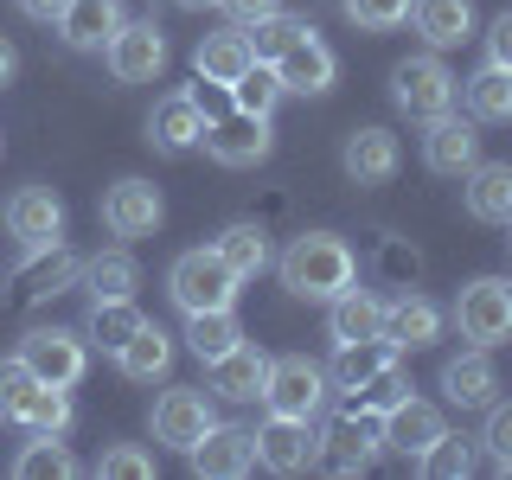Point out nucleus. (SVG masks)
I'll return each mask as SVG.
<instances>
[{
  "label": "nucleus",
  "instance_id": "30",
  "mask_svg": "<svg viewBox=\"0 0 512 480\" xmlns=\"http://www.w3.org/2000/svg\"><path fill=\"white\" fill-rule=\"evenodd\" d=\"M32 263H26V276H20V295L26 301H45V295H64L77 276H84V263H77L64 244H45V250H26Z\"/></svg>",
  "mask_w": 512,
  "mask_h": 480
},
{
  "label": "nucleus",
  "instance_id": "22",
  "mask_svg": "<svg viewBox=\"0 0 512 480\" xmlns=\"http://www.w3.org/2000/svg\"><path fill=\"white\" fill-rule=\"evenodd\" d=\"M442 410L436 404H423V397H404V404H391L384 410V448H391V455H404V461H416L423 455L429 442L442 436Z\"/></svg>",
  "mask_w": 512,
  "mask_h": 480
},
{
  "label": "nucleus",
  "instance_id": "50",
  "mask_svg": "<svg viewBox=\"0 0 512 480\" xmlns=\"http://www.w3.org/2000/svg\"><path fill=\"white\" fill-rule=\"evenodd\" d=\"M13 71H20V52H13V39H0V90L13 84Z\"/></svg>",
  "mask_w": 512,
  "mask_h": 480
},
{
  "label": "nucleus",
  "instance_id": "13",
  "mask_svg": "<svg viewBox=\"0 0 512 480\" xmlns=\"http://www.w3.org/2000/svg\"><path fill=\"white\" fill-rule=\"evenodd\" d=\"M423 160H429V173H448V180H461V173L480 160L474 116H455V109L429 116V128H423Z\"/></svg>",
  "mask_w": 512,
  "mask_h": 480
},
{
  "label": "nucleus",
  "instance_id": "23",
  "mask_svg": "<svg viewBox=\"0 0 512 480\" xmlns=\"http://www.w3.org/2000/svg\"><path fill=\"white\" fill-rule=\"evenodd\" d=\"M122 26V0H64L58 13V32L71 52H103Z\"/></svg>",
  "mask_w": 512,
  "mask_h": 480
},
{
  "label": "nucleus",
  "instance_id": "38",
  "mask_svg": "<svg viewBox=\"0 0 512 480\" xmlns=\"http://www.w3.org/2000/svg\"><path fill=\"white\" fill-rule=\"evenodd\" d=\"M276 103H282V77H276V64L256 58L231 84V109H244V116H276Z\"/></svg>",
  "mask_w": 512,
  "mask_h": 480
},
{
  "label": "nucleus",
  "instance_id": "5",
  "mask_svg": "<svg viewBox=\"0 0 512 480\" xmlns=\"http://www.w3.org/2000/svg\"><path fill=\"white\" fill-rule=\"evenodd\" d=\"M455 96H461V84H455V71L442 64V52L404 58V64L391 71V103L404 109V116H416V122H429V116H442V109H455Z\"/></svg>",
  "mask_w": 512,
  "mask_h": 480
},
{
  "label": "nucleus",
  "instance_id": "7",
  "mask_svg": "<svg viewBox=\"0 0 512 480\" xmlns=\"http://www.w3.org/2000/svg\"><path fill=\"white\" fill-rule=\"evenodd\" d=\"M103 58H109V77H116V84H154V77L167 71V32L154 20H122L116 39L103 45Z\"/></svg>",
  "mask_w": 512,
  "mask_h": 480
},
{
  "label": "nucleus",
  "instance_id": "2",
  "mask_svg": "<svg viewBox=\"0 0 512 480\" xmlns=\"http://www.w3.org/2000/svg\"><path fill=\"white\" fill-rule=\"evenodd\" d=\"M237 288H244V276H237L218 250H186V256H173V269H167V295H173L180 314L237 308Z\"/></svg>",
  "mask_w": 512,
  "mask_h": 480
},
{
  "label": "nucleus",
  "instance_id": "21",
  "mask_svg": "<svg viewBox=\"0 0 512 480\" xmlns=\"http://www.w3.org/2000/svg\"><path fill=\"white\" fill-rule=\"evenodd\" d=\"M461 199L480 224H512V160H474L461 173Z\"/></svg>",
  "mask_w": 512,
  "mask_h": 480
},
{
  "label": "nucleus",
  "instance_id": "3",
  "mask_svg": "<svg viewBox=\"0 0 512 480\" xmlns=\"http://www.w3.org/2000/svg\"><path fill=\"white\" fill-rule=\"evenodd\" d=\"M327 397H333V378H327V365L308 359V352H282V359H269L263 404L276 416H301V423H314V416L327 410Z\"/></svg>",
  "mask_w": 512,
  "mask_h": 480
},
{
  "label": "nucleus",
  "instance_id": "35",
  "mask_svg": "<svg viewBox=\"0 0 512 480\" xmlns=\"http://www.w3.org/2000/svg\"><path fill=\"white\" fill-rule=\"evenodd\" d=\"M141 320H148V314L135 308V295H128V301H90V346L122 352L141 333Z\"/></svg>",
  "mask_w": 512,
  "mask_h": 480
},
{
  "label": "nucleus",
  "instance_id": "1",
  "mask_svg": "<svg viewBox=\"0 0 512 480\" xmlns=\"http://www.w3.org/2000/svg\"><path fill=\"white\" fill-rule=\"evenodd\" d=\"M282 288L295 301H333V295H346L352 282H359V256H352L346 237H333V231H301L295 244L282 250Z\"/></svg>",
  "mask_w": 512,
  "mask_h": 480
},
{
  "label": "nucleus",
  "instance_id": "25",
  "mask_svg": "<svg viewBox=\"0 0 512 480\" xmlns=\"http://www.w3.org/2000/svg\"><path fill=\"white\" fill-rule=\"evenodd\" d=\"M397 365V346L384 340V333H372V340H346L340 352H333V365H327V378H333V391H365L378 372H391Z\"/></svg>",
  "mask_w": 512,
  "mask_h": 480
},
{
  "label": "nucleus",
  "instance_id": "29",
  "mask_svg": "<svg viewBox=\"0 0 512 480\" xmlns=\"http://www.w3.org/2000/svg\"><path fill=\"white\" fill-rule=\"evenodd\" d=\"M116 365H122V378H135V384H160L173 372V333H160L154 320H141V333L116 352Z\"/></svg>",
  "mask_w": 512,
  "mask_h": 480
},
{
  "label": "nucleus",
  "instance_id": "15",
  "mask_svg": "<svg viewBox=\"0 0 512 480\" xmlns=\"http://www.w3.org/2000/svg\"><path fill=\"white\" fill-rule=\"evenodd\" d=\"M340 167H346V180L352 186H384L397 167H404V148H397V135L391 128H352L346 135V148H340Z\"/></svg>",
  "mask_w": 512,
  "mask_h": 480
},
{
  "label": "nucleus",
  "instance_id": "39",
  "mask_svg": "<svg viewBox=\"0 0 512 480\" xmlns=\"http://www.w3.org/2000/svg\"><path fill=\"white\" fill-rule=\"evenodd\" d=\"M416 468H423L429 480H468V474H474V442H468V436H448V429H442V436L429 442L423 455H416Z\"/></svg>",
  "mask_w": 512,
  "mask_h": 480
},
{
  "label": "nucleus",
  "instance_id": "11",
  "mask_svg": "<svg viewBox=\"0 0 512 480\" xmlns=\"http://www.w3.org/2000/svg\"><path fill=\"white\" fill-rule=\"evenodd\" d=\"M186 461H192V474H205V480H237V474L256 468V429L212 423L199 442L186 448Z\"/></svg>",
  "mask_w": 512,
  "mask_h": 480
},
{
  "label": "nucleus",
  "instance_id": "36",
  "mask_svg": "<svg viewBox=\"0 0 512 480\" xmlns=\"http://www.w3.org/2000/svg\"><path fill=\"white\" fill-rule=\"evenodd\" d=\"M13 474H20V480H71L77 474V455L58 436H32L20 448V461H13Z\"/></svg>",
  "mask_w": 512,
  "mask_h": 480
},
{
  "label": "nucleus",
  "instance_id": "46",
  "mask_svg": "<svg viewBox=\"0 0 512 480\" xmlns=\"http://www.w3.org/2000/svg\"><path fill=\"white\" fill-rule=\"evenodd\" d=\"M487 64H506L512 71V7L493 13V26H487Z\"/></svg>",
  "mask_w": 512,
  "mask_h": 480
},
{
  "label": "nucleus",
  "instance_id": "40",
  "mask_svg": "<svg viewBox=\"0 0 512 480\" xmlns=\"http://www.w3.org/2000/svg\"><path fill=\"white\" fill-rule=\"evenodd\" d=\"M244 32H250V52L263 58V64H276V58L288 52V45H295V39H308L314 26H308V20H295V13H282V7H276V13H269V20H256V26H244Z\"/></svg>",
  "mask_w": 512,
  "mask_h": 480
},
{
  "label": "nucleus",
  "instance_id": "49",
  "mask_svg": "<svg viewBox=\"0 0 512 480\" xmlns=\"http://www.w3.org/2000/svg\"><path fill=\"white\" fill-rule=\"evenodd\" d=\"M20 7H26V20H39V26H58L64 0H20Z\"/></svg>",
  "mask_w": 512,
  "mask_h": 480
},
{
  "label": "nucleus",
  "instance_id": "47",
  "mask_svg": "<svg viewBox=\"0 0 512 480\" xmlns=\"http://www.w3.org/2000/svg\"><path fill=\"white\" fill-rule=\"evenodd\" d=\"M218 7L231 13V26H256V20H269L282 0H218Z\"/></svg>",
  "mask_w": 512,
  "mask_h": 480
},
{
  "label": "nucleus",
  "instance_id": "48",
  "mask_svg": "<svg viewBox=\"0 0 512 480\" xmlns=\"http://www.w3.org/2000/svg\"><path fill=\"white\" fill-rule=\"evenodd\" d=\"M384 269H391L397 282H416V250H404V244H384Z\"/></svg>",
  "mask_w": 512,
  "mask_h": 480
},
{
  "label": "nucleus",
  "instance_id": "32",
  "mask_svg": "<svg viewBox=\"0 0 512 480\" xmlns=\"http://www.w3.org/2000/svg\"><path fill=\"white\" fill-rule=\"evenodd\" d=\"M237 340H244V327H237V308H205V314H186V346L199 365L224 359Z\"/></svg>",
  "mask_w": 512,
  "mask_h": 480
},
{
  "label": "nucleus",
  "instance_id": "51",
  "mask_svg": "<svg viewBox=\"0 0 512 480\" xmlns=\"http://www.w3.org/2000/svg\"><path fill=\"white\" fill-rule=\"evenodd\" d=\"M173 7H186V13H205V7H218V0H173Z\"/></svg>",
  "mask_w": 512,
  "mask_h": 480
},
{
  "label": "nucleus",
  "instance_id": "52",
  "mask_svg": "<svg viewBox=\"0 0 512 480\" xmlns=\"http://www.w3.org/2000/svg\"><path fill=\"white\" fill-rule=\"evenodd\" d=\"M506 231H512V224H506ZM506 244H512V237H506Z\"/></svg>",
  "mask_w": 512,
  "mask_h": 480
},
{
  "label": "nucleus",
  "instance_id": "31",
  "mask_svg": "<svg viewBox=\"0 0 512 480\" xmlns=\"http://www.w3.org/2000/svg\"><path fill=\"white\" fill-rule=\"evenodd\" d=\"M84 288H90V301H128L141 288V263L128 250H96L84 263Z\"/></svg>",
  "mask_w": 512,
  "mask_h": 480
},
{
  "label": "nucleus",
  "instance_id": "24",
  "mask_svg": "<svg viewBox=\"0 0 512 480\" xmlns=\"http://www.w3.org/2000/svg\"><path fill=\"white\" fill-rule=\"evenodd\" d=\"M148 141H154L160 154H192V148H205V116H199V103H192L186 90L167 96V103H154Z\"/></svg>",
  "mask_w": 512,
  "mask_h": 480
},
{
  "label": "nucleus",
  "instance_id": "37",
  "mask_svg": "<svg viewBox=\"0 0 512 480\" xmlns=\"http://www.w3.org/2000/svg\"><path fill=\"white\" fill-rule=\"evenodd\" d=\"M20 423L32 436H64V429H71V384H39V391L26 397Z\"/></svg>",
  "mask_w": 512,
  "mask_h": 480
},
{
  "label": "nucleus",
  "instance_id": "27",
  "mask_svg": "<svg viewBox=\"0 0 512 480\" xmlns=\"http://www.w3.org/2000/svg\"><path fill=\"white\" fill-rule=\"evenodd\" d=\"M192 64H199V77H212V84H237V77L256 64L250 52V32L244 26H224V32H205L199 52H192Z\"/></svg>",
  "mask_w": 512,
  "mask_h": 480
},
{
  "label": "nucleus",
  "instance_id": "42",
  "mask_svg": "<svg viewBox=\"0 0 512 480\" xmlns=\"http://www.w3.org/2000/svg\"><path fill=\"white\" fill-rule=\"evenodd\" d=\"M410 7L416 0H346V20L359 32H391V26L410 20Z\"/></svg>",
  "mask_w": 512,
  "mask_h": 480
},
{
  "label": "nucleus",
  "instance_id": "19",
  "mask_svg": "<svg viewBox=\"0 0 512 480\" xmlns=\"http://www.w3.org/2000/svg\"><path fill=\"white\" fill-rule=\"evenodd\" d=\"M276 77H282V96H288V90H295V96H327L333 77H340V58H333L327 45L308 32V39H295V45L276 58Z\"/></svg>",
  "mask_w": 512,
  "mask_h": 480
},
{
  "label": "nucleus",
  "instance_id": "4",
  "mask_svg": "<svg viewBox=\"0 0 512 480\" xmlns=\"http://www.w3.org/2000/svg\"><path fill=\"white\" fill-rule=\"evenodd\" d=\"M378 455H384V416L378 410H359V404L340 410L314 436V461H320V468H333V474H365Z\"/></svg>",
  "mask_w": 512,
  "mask_h": 480
},
{
  "label": "nucleus",
  "instance_id": "6",
  "mask_svg": "<svg viewBox=\"0 0 512 480\" xmlns=\"http://www.w3.org/2000/svg\"><path fill=\"white\" fill-rule=\"evenodd\" d=\"M455 327H461V340H474L487 352L506 346L512 340V282L506 276H474L455 301Z\"/></svg>",
  "mask_w": 512,
  "mask_h": 480
},
{
  "label": "nucleus",
  "instance_id": "26",
  "mask_svg": "<svg viewBox=\"0 0 512 480\" xmlns=\"http://www.w3.org/2000/svg\"><path fill=\"white\" fill-rule=\"evenodd\" d=\"M410 20H416V32H423L429 52H448V45L474 39V0H416Z\"/></svg>",
  "mask_w": 512,
  "mask_h": 480
},
{
  "label": "nucleus",
  "instance_id": "9",
  "mask_svg": "<svg viewBox=\"0 0 512 480\" xmlns=\"http://www.w3.org/2000/svg\"><path fill=\"white\" fill-rule=\"evenodd\" d=\"M20 359L39 372V384H77L84 365H90V346H84V333H71V327H32Z\"/></svg>",
  "mask_w": 512,
  "mask_h": 480
},
{
  "label": "nucleus",
  "instance_id": "16",
  "mask_svg": "<svg viewBox=\"0 0 512 480\" xmlns=\"http://www.w3.org/2000/svg\"><path fill=\"white\" fill-rule=\"evenodd\" d=\"M256 468H269V474L314 468V429L301 423V416H276V410H269V423L256 429Z\"/></svg>",
  "mask_w": 512,
  "mask_h": 480
},
{
  "label": "nucleus",
  "instance_id": "8",
  "mask_svg": "<svg viewBox=\"0 0 512 480\" xmlns=\"http://www.w3.org/2000/svg\"><path fill=\"white\" fill-rule=\"evenodd\" d=\"M218 423V410H212V397L205 391H192V384H167L160 391V404H154V442H167V448H186L205 436V429Z\"/></svg>",
  "mask_w": 512,
  "mask_h": 480
},
{
  "label": "nucleus",
  "instance_id": "20",
  "mask_svg": "<svg viewBox=\"0 0 512 480\" xmlns=\"http://www.w3.org/2000/svg\"><path fill=\"white\" fill-rule=\"evenodd\" d=\"M205 372H212V391L224 397V404H256V397H263V378H269V352L237 340L224 359L205 365Z\"/></svg>",
  "mask_w": 512,
  "mask_h": 480
},
{
  "label": "nucleus",
  "instance_id": "33",
  "mask_svg": "<svg viewBox=\"0 0 512 480\" xmlns=\"http://www.w3.org/2000/svg\"><path fill=\"white\" fill-rule=\"evenodd\" d=\"M474 122H512V71L506 64H480V71L461 84Z\"/></svg>",
  "mask_w": 512,
  "mask_h": 480
},
{
  "label": "nucleus",
  "instance_id": "34",
  "mask_svg": "<svg viewBox=\"0 0 512 480\" xmlns=\"http://www.w3.org/2000/svg\"><path fill=\"white\" fill-rule=\"evenodd\" d=\"M212 250H218V256H224V263H231L244 282L269 269V231H263V224H224Z\"/></svg>",
  "mask_w": 512,
  "mask_h": 480
},
{
  "label": "nucleus",
  "instance_id": "43",
  "mask_svg": "<svg viewBox=\"0 0 512 480\" xmlns=\"http://www.w3.org/2000/svg\"><path fill=\"white\" fill-rule=\"evenodd\" d=\"M480 448H487V461H493L500 474H512V404H500V397L487 404V429H480Z\"/></svg>",
  "mask_w": 512,
  "mask_h": 480
},
{
  "label": "nucleus",
  "instance_id": "44",
  "mask_svg": "<svg viewBox=\"0 0 512 480\" xmlns=\"http://www.w3.org/2000/svg\"><path fill=\"white\" fill-rule=\"evenodd\" d=\"M352 397H359V410H378V416H384L391 404H404V397H410V378L391 365V372H378L372 384H365V391H352Z\"/></svg>",
  "mask_w": 512,
  "mask_h": 480
},
{
  "label": "nucleus",
  "instance_id": "18",
  "mask_svg": "<svg viewBox=\"0 0 512 480\" xmlns=\"http://www.w3.org/2000/svg\"><path fill=\"white\" fill-rule=\"evenodd\" d=\"M442 397L455 410H487L493 397H500V365L487 359V346H474V352H461V359L442 365Z\"/></svg>",
  "mask_w": 512,
  "mask_h": 480
},
{
  "label": "nucleus",
  "instance_id": "41",
  "mask_svg": "<svg viewBox=\"0 0 512 480\" xmlns=\"http://www.w3.org/2000/svg\"><path fill=\"white\" fill-rule=\"evenodd\" d=\"M39 391V372L13 352V359H0V423H20V410H26V397Z\"/></svg>",
  "mask_w": 512,
  "mask_h": 480
},
{
  "label": "nucleus",
  "instance_id": "45",
  "mask_svg": "<svg viewBox=\"0 0 512 480\" xmlns=\"http://www.w3.org/2000/svg\"><path fill=\"white\" fill-rule=\"evenodd\" d=\"M96 474L103 480H154V455H141V448H109L103 461H96Z\"/></svg>",
  "mask_w": 512,
  "mask_h": 480
},
{
  "label": "nucleus",
  "instance_id": "17",
  "mask_svg": "<svg viewBox=\"0 0 512 480\" xmlns=\"http://www.w3.org/2000/svg\"><path fill=\"white\" fill-rule=\"evenodd\" d=\"M384 340H391L397 352H423V346H436L442 340V308L429 295H397V301H384Z\"/></svg>",
  "mask_w": 512,
  "mask_h": 480
},
{
  "label": "nucleus",
  "instance_id": "28",
  "mask_svg": "<svg viewBox=\"0 0 512 480\" xmlns=\"http://www.w3.org/2000/svg\"><path fill=\"white\" fill-rule=\"evenodd\" d=\"M378 327H384V301L372 295V288L352 282L346 295H333V301H327V333H333V346H346V340H372Z\"/></svg>",
  "mask_w": 512,
  "mask_h": 480
},
{
  "label": "nucleus",
  "instance_id": "14",
  "mask_svg": "<svg viewBox=\"0 0 512 480\" xmlns=\"http://www.w3.org/2000/svg\"><path fill=\"white\" fill-rule=\"evenodd\" d=\"M167 205H160V186L154 180H116L103 192V224L116 237H154Z\"/></svg>",
  "mask_w": 512,
  "mask_h": 480
},
{
  "label": "nucleus",
  "instance_id": "10",
  "mask_svg": "<svg viewBox=\"0 0 512 480\" xmlns=\"http://www.w3.org/2000/svg\"><path fill=\"white\" fill-rule=\"evenodd\" d=\"M7 237H20V250L64 244V199L52 186H20L7 199Z\"/></svg>",
  "mask_w": 512,
  "mask_h": 480
},
{
  "label": "nucleus",
  "instance_id": "12",
  "mask_svg": "<svg viewBox=\"0 0 512 480\" xmlns=\"http://www.w3.org/2000/svg\"><path fill=\"white\" fill-rule=\"evenodd\" d=\"M205 148H212L218 167H256V160L276 148V135H269V116H244V109H231V116L205 122Z\"/></svg>",
  "mask_w": 512,
  "mask_h": 480
}]
</instances>
